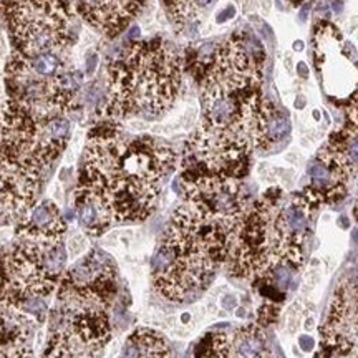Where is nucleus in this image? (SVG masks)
Returning a JSON list of instances; mask_svg holds the SVG:
<instances>
[{
    "label": "nucleus",
    "instance_id": "f257e3e1",
    "mask_svg": "<svg viewBox=\"0 0 358 358\" xmlns=\"http://www.w3.org/2000/svg\"><path fill=\"white\" fill-rule=\"evenodd\" d=\"M174 151L150 136L128 138L115 127L92 134L75 189V206L96 209L105 229L151 216L163 181L173 171Z\"/></svg>",
    "mask_w": 358,
    "mask_h": 358
},
{
    "label": "nucleus",
    "instance_id": "f03ea898",
    "mask_svg": "<svg viewBox=\"0 0 358 358\" xmlns=\"http://www.w3.org/2000/svg\"><path fill=\"white\" fill-rule=\"evenodd\" d=\"M239 35L219 45L203 64L199 127L236 134L262 148V128L268 103L262 95V47Z\"/></svg>",
    "mask_w": 358,
    "mask_h": 358
},
{
    "label": "nucleus",
    "instance_id": "7ed1b4c3",
    "mask_svg": "<svg viewBox=\"0 0 358 358\" xmlns=\"http://www.w3.org/2000/svg\"><path fill=\"white\" fill-rule=\"evenodd\" d=\"M48 122L12 98L0 108V224L25 217L43 171L65 150Z\"/></svg>",
    "mask_w": 358,
    "mask_h": 358
},
{
    "label": "nucleus",
    "instance_id": "20e7f679",
    "mask_svg": "<svg viewBox=\"0 0 358 358\" xmlns=\"http://www.w3.org/2000/svg\"><path fill=\"white\" fill-rule=\"evenodd\" d=\"M106 78L108 120L159 116L173 106L182 83L181 55L171 45L138 42L122 58L111 62Z\"/></svg>",
    "mask_w": 358,
    "mask_h": 358
},
{
    "label": "nucleus",
    "instance_id": "39448f33",
    "mask_svg": "<svg viewBox=\"0 0 358 358\" xmlns=\"http://www.w3.org/2000/svg\"><path fill=\"white\" fill-rule=\"evenodd\" d=\"M306 241L287 226L277 198L266 194L245 213L226 264L241 279H267L279 267H301Z\"/></svg>",
    "mask_w": 358,
    "mask_h": 358
},
{
    "label": "nucleus",
    "instance_id": "423d86ee",
    "mask_svg": "<svg viewBox=\"0 0 358 358\" xmlns=\"http://www.w3.org/2000/svg\"><path fill=\"white\" fill-rule=\"evenodd\" d=\"M6 287L2 297L42 319L45 299L60 287L66 272L64 237L17 231L13 248L3 252Z\"/></svg>",
    "mask_w": 358,
    "mask_h": 358
},
{
    "label": "nucleus",
    "instance_id": "0eeeda50",
    "mask_svg": "<svg viewBox=\"0 0 358 358\" xmlns=\"http://www.w3.org/2000/svg\"><path fill=\"white\" fill-rule=\"evenodd\" d=\"M3 10L22 55L62 53L71 45L73 0H6Z\"/></svg>",
    "mask_w": 358,
    "mask_h": 358
},
{
    "label": "nucleus",
    "instance_id": "6e6552de",
    "mask_svg": "<svg viewBox=\"0 0 358 358\" xmlns=\"http://www.w3.org/2000/svg\"><path fill=\"white\" fill-rule=\"evenodd\" d=\"M64 322L48 340L42 358H100L111 337L108 308L64 306Z\"/></svg>",
    "mask_w": 358,
    "mask_h": 358
},
{
    "label": "nucleus",
    "instance_id": "1a4fd4ad",
    "mask_svg": "<svg viewBox=\"0 0 358 358\" xmlns=\"http://www.w3.org/2000/svg\"><path fill=\"white\" fill-rule=\"evenodd\" d=\"M66 306L110 307L116 295V267L103 250H92L87 257L65 272L58 287Z\"/></svg>",
    "mask_w": 358,
    "mask_h": 358
},
{
    "label": "nucleus",
    "instance_id": "9d476101",
    "mask_svg": "<svg viewBox=\"0 0 358 358\" xmlns=\"http://www.w3.org/2000/svg\"><path fill=\"white\" fill-rule=\"evenodd\" d=\"M340 30L330 22H319L313 32L315 66L330 96L350 98L358 87V69L343 50Z\"/></svg>",
    "mask_w": 358,
    "mask_h": 358
},
{
    "label": "nucleus",
    "instance_id": "9b49d317",
    "mask_svg": "<svg viewBox=\"0 0 358 358\" xmlns=\"http://www.w3.org/2000/svg\"><path fill=\"white\" fill-rule=\"evenodd\" d=\"M73 3L87 24L106 37H115L138 15L143 0H73Z\"/></svg>",
    "mask_w": 358,
    "mask_h": 358
},
{
    "label": "nucleus",
    "instance_id": "f8f14e48",
    "mask_svg": "<svg viewBox=\"0 0 358 358\" xmlns=\"http://www.w3.org/2000/svg\"><path fill=\"white\" fill-rule=\"evenodd\" d=\"M32 340L30 313L0 299V358H32Z\"/></svg>",
    "mask_w": 358,
    "mask_h": 358
},
{
    "label": "nucleus",
    "instance_id": "ddd939ff",
    "mask_svg": "<svg viewBox=\"0 0 358 358\" xmlns=\"http://www.w3.org/2000/svg\"><path fill=\"white\" fill-rule=\"evenodd\" d=\"M358 337V312H353L345 290H338L330 306L329 317L322 327V343L330 353L345 355Z\"/></svg>",
    "mask_w": 358,
    "mask_h": 358
},
{
    "label": "nucleus",
    "instance_id": "4468645a",
    "mask_svg": "<svg viewBox=\"0 0 358 358\" xmlns=\"http://www.w3.org/2000/svg\"><path fill=\"white\" fill-rule=\"evenodd\" d=\"M317 159L340 178L350 181L358 176V134L347 127L332 133Z\"/></svg>",
    "mask_w": 358,
    "mask_h": 358
},
{
    "label": "nucleus",
    "instance_id": "2eb2a0df",
    "mask_svg": "<svg viewBox=\"0 0 358 358\" xmlns=\"http://www.w3.org/2000/svg\"><path fill=\"white\" fill-rule=\"evenodd\" d=\"M308 178H310V185L306 187L302 196L312 209H317L324 204L337 203L345 198L348 181L327 168L322 161H312V164L308 166Z\"/></svg>",
    "mask_w": 358,
    "mask_h": 358
},
{
    "label": "nucleus",
    "instance_id": "dca6fc26",
    "mask_svg": "<svg viewBox=\"0 0 358 358\" xmlns=\"http://www.w3.org/2000/svg\"><path fill=\"white\" fill-rule=\"evenodd\" d=\"M19 231L40 236L64 237L66 224L55 203H52V201H42V203L35 204L25 214V217L22 219L19 226Z\"/></svg>",
    "mask_w": 358,
    "mask_h": 358
},
{
    "label": "nucleus",
    "instance_id": "f3484780",
    "mask_svg": "<svg viewBox=\"0 0 358 358\" xmlns=\"http://www.w3.org/2000/svg\"><path fill=\"white\" fill-rule=\"evenodd\" d=\"M226 358H274L259 325H245L229 335Z\"/></svg>",
    "mask_w": 358,
    "mask_h": 358
},
{
    "label": "nucleus",
    "instance_id": "a211bd4d",
    "mask_svg": "<svg viewBox=\"0 0 358 358\" xmlns=\"http://www.w3.org/2000/svg\"><path fill=\"white\" fill-rule=\"evenodd\" d=\"M122 358H173L168 342L151 329H138L124 342Z\"/></svg>",
    "mask_w": 358,
    "mask_h": 358
},
{
    "label": "nucleus",
    "instance_id": "6ab92c4d",
    "mask_svg": "<svg viewBox=\"0 0 358 358\" xmlns=\"http://www.w3.org/2000/svg\"><path fill=\"white\" fill-rule=\"evenodd\" d=\"M171 20L179 29L194 25L216 3V0H164Z\"/></svg>",
    "mask_w": 358,
    "mask_h": 358
},
{
    "label": "nucleus",
    "instance_id": "aec40b11",
    "mask_svg": "<svg viewBox=\"0 0 358 358\" xmlns=\"http://www.w3.org/2000/svg\"><path fill=\"white\" fill-rule=\"evenodd\" d=\"M289 131L290 122L287 115L284 111H280V108H277L274 103H268L262 128V148H267L277 141H280L282 138L287 136Z\"/></svg>",
    "mask_w": 358,
    "mask_h": 358
},
{
    "label": "nucleus",
    "instance_id": "412c9836",
    "mask_svg": "<svg viewBox=\"0 0 358 358\" xmlns=\"http://www.w3.org/2000/svg\"><path fill=\"white\" fill-rule=\"evenodd\" d=\"M347 123L345 127L358 134V87L352 93L347 103Z\"/></svg>",
    "mask_w": 358,
    "mask_h": 358
},
{
    "label": "nucleus",
    "instance_id": "4be33fe9",
    "mask_svg": "<svg viewBox=\"0 0 358 358\" xmlns=\"http://www.w3.org/2000/svg\"><path fill=\"white\" fill-rule=\"evenodd\" d=\"M277 315H279V306H277V303H272V302L264 303L257 312L259 325L272 324V322H275Z\"/></svg>",
    "mask_w": 358,
    "mask_h": 358
},
{
    "label": "nucleus",
    "instance_id": "5701e85b",
    "mask_svg": "<svg viewBox=\"0 0 358 358\" xmlns=\"http://www.w3.org/2000/svg\"><path fill=\"white\" fill-rule=\"evenodd\" d=\"M6 287V271H3V250H0V297Z\"/></svg>",
    "mask_w": 358,
    "mask_h": 358
},
{
    "label": "nucleus",
    "instance_id": "b1692460",
    "mask_svg": "<svg viewBox=\"0 0 358 358\" xmlns=\"http://www.w3.org/2000/svg\"><path fill=\"white\" fill-rule=\"evenodd\" d=\"M234 13H236V10L232 7H229V8H226V10L224 12H221L217 15V22L219 24H222V22H226L227 19H231V17H234Z\"/></svg>",
    "mask_w": 358,
    "mask_h": 358
},
{
    "label": "nucleus",
    "instance_id": "393cba45",
    "mask_svg": "<svg viewBox=\"0 0 358 358\" xmlns=\"http://www.w3.org/2000/svg\"><path fill=\"white\" fill-rule=\"evenodd\" d=\"M301 345L306 352H310L312 347H313V340L310 337H302L301 338Z\"/></svg>",
    "mask_w": 358,
    "mask_h": 358
},
{
    "label": "nucleus",
    "instance_id": "a878e982",
    "mask_svg": "<svg viewBox=\"0 0 358 358\" xmlns=\"http://www.w3.org/2000/svg\"><path fill=\"white\" fill-rule=\"evenodd\" d=\"M96 62H98V57L96 55H92L90 57V60H88V66H87V71L90 75L93 73V71H95V69H96Z\"/></svg>",
    "mask_w": 358,
    "mask_h": 358
},
{
    "label": "nucleus",
    "instance_id": "bb28decb",
    "mask_svg": "<svg viewBox=\"0 0 358 358\" xmlns=\"http://www.w3.org/2000/svg\"><path fill=\"white\" fill-rule=\"evenodd\" d=\"M353 214H355V219H357V222H358V201H357V204H355V211H353Z\"/></svg>",
    "mask_w": 358,
    "mask_h": 358
},
{
    "label": "nucleus",
    "instance_id": "cd10ccee",
    "mask_svg": "<svg viewBox=\"0 0 358 358\" xmlns=\"http://www.w3.org/2000/svg\"><path fill=\"white\" fill-rule=\"evenodd\" d=\"M292 2H294V3H299V2H302V0H292Z\"/></svg>",
    "mask_w": 358,
    "mask_h": 358
}]
</instances>
